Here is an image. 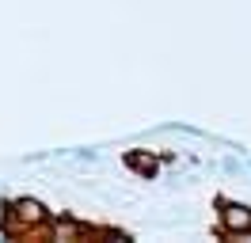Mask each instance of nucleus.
Masks as SVG:
<instances>
[{
  "mask_svg": "<svg viewBox=\"0 0 251 243\" xmlns=\"http://www.w3.org/2000/svg\"><path fill=\"white\" fill-rule=\"evenodd\" d=\"M221 232L225 236H248L251 232V205L244 201H221Z\"/></svg>",
  "mask_w": 251,
  "mask_h": 243,
  "instance_id": "f257e3e1",
  "label": "nucleus"
},
{
  "mask_svg": "<svg viewBox=\"0 0 251 243\" xmlns=\"http://www.w3.org/2000/svg\"><path fill=\"white\" fill-rule=\"evenodd\" d=\"M12 224L23 232V228H34V224H50V213L42 201H34V197H19L12 201Z\"/></svg>",
  "mask_w": 251,
  "mask_h": 243,
  "instance_id": "f03ea898",
  "label": "nucleus"
},
{
  "mask_svg": "<svg viewBox=\"0 0 251 243\" xmlns=\"http://www.w3.org/2000/svg\"><path fill=\"white\" fill-rule=\"evenodd\" d=\"M50 236L53 240H88L92 236V228L80 224V220H73V217H50Z\"/></svg>",
  "mask_w": 251,
  "mask_h": 243,
  "instance_id": "7ed1b4c3",
  "label": "nucleus"
},
{
  "mask_svg": "<svg viewBox=\"0 0 251 243\" xmlns=\"http://www.w3.org/2000/svg\"><path fill=\"white\" fill-rule=\"evenodd\" d=\"M126 164H129V167H137V171H145L149 179L156 175V164H152V156H149V152H129V156H126Z\"/></svg>",
  "mask_w": 251,
  "mask_h": 243,
  "instance_id": "20e7f679",
  "label": "nucleus"
},
{
  "mask_svg": "<svg viewBox=\"0 0 251 243\" xmlns=\"http://www.w3.org/2000/svg\"><path fill=\"white\" fill-rule=\"evenodd\" d=\"M8 224H12V205L0 197V228H8Z\"/></svg>",
  "mask_w": 251,
  "mask_h": 243,
  "instance_id": "39448f33",
  "label": "nucleus"
},
{
  "mask_svg": "<svg viewBox=\"0 0 251 243\" xmlns=\"http://www.w3.org/2000/svg\"><path fill=\"white\" fill-rule=\"evenodd\" d=\"M248 171H251V160H248Z\"/></svg>",
  "mask_w": 251,
  "mask_h": 243,
  "instance_id": "423d86ee",
  "label": "nucleus"
}]
</instances>
